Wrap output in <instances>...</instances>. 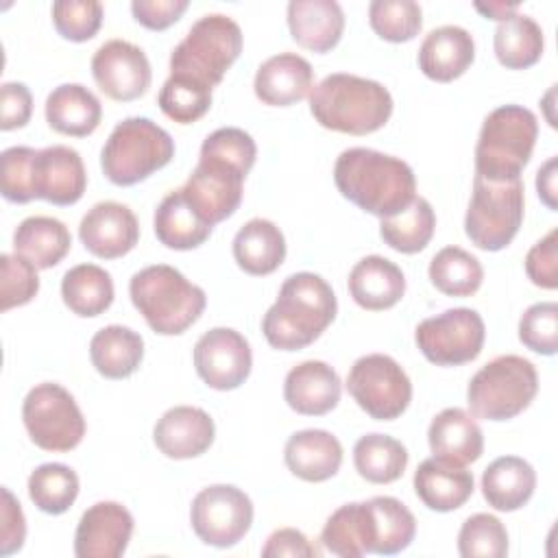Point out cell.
Returning a JSON list of instances; mask_svg holds the SVG:
<instances>
[{
  "label": "cell",
  "mask_w": 558,
  "mask_h": 558,
  "mask_svg": "<svg viewBox=\"0 0 558 558\" xmlns=\"http://www.w3.org/2000/svg\"><path fill=\"white\" fill-rule=\"evenodd\" d=\"M333 181L347 201L377 218L397 216L416 198L412 168L399 157L364 146L338 155Z\"/></svg>",
  "instance_id": "1"
},
{
  "label": "cell",
  "mask_w": 558,
  "mask_h": 558,
  "mask_svg": "<svg viewBox=\"0 0 558 558\" xmlns=\"http://www.w3.org/2000/svg\"><path fill=\"white\" fill-rule=\"evenodd\" d=\"M336 312V294L320 275L294 272L281 283L277 301L266 310L262 331L272 349L299 351L323 336Z\"/></svg>",
  "instance_id": "2"
},
{
  "label": "cell",
  "mask_w": 558,
  "mask_h": 558,
  "mask_svg": "<svg viewBox=\"0 0 558 558\" xmlns=\"http://www.w3.org/2000/svg\"><path fill=\"white\" fill-rule=\"evenodd\" d=\"M390 92L371 78L336 72L310 92V113L329 131L368 135L379 131L392 116Z\"/></svg>",
  "instance_id": "3"
},
{
  "label": "cell",
  "mask_w": 558,
  "mask_h": 558,
  "mask_svg": "<svg viewBox=\"0 0 558 558\" xmlns=\"http://www.w3.org/2000/svg\"><path fill=\"white\" fill-rule=\"evenodd\" d=\"M129 294L135 310L159 336L183 333L201 318L207 305L205 290L168 264L137 270L129 281Z\"/></svg>",
  "instance_id": "4"
},
{
  "label": "cell",
  "mask_w": 558,
  "mask_h": 558,
  "mask_svg": "<svg viewBox=\"0 0 558 558\" xmlns=\"http://www.w3.org/2000/svg\"><path fill=\"white\" fill-rule=\"evenodd\" d=\"M538 137L536 116L521 105L493 109L475 144V174L486 181L521 179Z\"/></svg>",
  "instance_id": "5"
},
{
  "label": "cell",
  "mask_w": 558,
  "mask_h": 558,
  "mask_svg": "<svg viewBox=\"0 0 558 558\" xmlns=\"http://www.w3.org/2000/svg\"><path fill=\"white\" fill-rule=\"evenodd\" d=\"M240 24L222 13L198 17L170 54V74L216 87L242 52Z\"/></svg>",
  "instance_id": "6"
},
{
  "label": "cell",
  "mask_w": 558,
  "mask_h": 558,
  "mask_svg": "<svg viewBox=\"0 0 558 558\" xmlns=\"http://www.w3.org/2000/svg\"><path fill=\"white\" fill-rule=\"evenodd\" d=\"M172 157L174 142L166 129L148 118H126L107 137L100 168L113 185L129 187L168 166Z\"/></svg>",
  "instance_id": "7"
},
{
  "label": "cell",
  "mask_w": 558,
  "mask_h": 558,
  "mask_svg": "<svg viewBox=\"0 0 558 558\" xmlns=\"http://www.w3.org/2000/svg\"><path fill=\"white\" fill-rule=\"evenodd\" d=\"M538 392V375L521 355H499L484 364L469 381L466 403L471 414L484 421H510L519 416Z\"/></svg>",
  "instance_id": "8"
},
{
  "label": "cell",
  "mask_w": 558,
  "mask_h": 558,
  "mask_svg": "<svg viewBox=\"0 0 558 558\" xmlns=\"http://www.w3.org/2000/svg\"><path fill=\"white\" fill-rule=\"evenodd\" d=\"M523 181H486L480 174L473 179V194L464 216L466 238L482 251L506 248L523 222Z\"/></svg>",
  "instance_id": "9"
},
{
  "label": "cell",
  "mask_w": 558,
  "mask_h": 558,
  "mask_svg": "<svg viewBox=\"0 0 558 558\" xmlns=\"http://www.w3.org/2000/svg\"><path fill=\"white\" fill-rule=\"evenodd\" d=\"M22 421L28 438L44 451H72L85 436V418L78 403L63 386L52 381L28 390L22 403Z\"/></svg>",
  "instance_id": "10"
},
{
  "label": "cell",
  "mask_w": 558,
  "mask_h": 558,
  "mask_svg": "<svg viewBox=\"0 0 558 558\" xmlns=\"http://www.w3.org/2000/svg\"><path fill=\"white\" fill-rule=\"evenodd\" d=\"M347 390L375 421L399 418L412 401V381L408 373L397 360L384 353L357 357L347 375Z\"/></svg>",
  "instance_id": "11"
},
{
  "label": "cell",
  "mask_w": 558,
  "mask_h": 558,
  "mask_svg": "<svg viewBox=\"0 0 558 558\" xmlns=\"http://www.w3.org/2000/svg\"><path fill=\"white\" fill-rule=\"evenodd\" d=\"M486 327L471 307H451L416 325L414 342L427 362L436 366H462L473 362L484 347Z\"/></svg>",
  "instance_id": "12"
},
{
  "label": "cell",
  "mask_w": 558,
  "mask_h": 558,
  "mask_svg": "<svg viewBox=\"0 0 558 558\" xmlns=\"http://www.w3.org/2000/svg\"><path fill=\"white\" fill-rule=\"evenodd\" d=\"M190 523L205 545L220 549L233 547L253 525V501L238 486H207L192 499Z\"/></svg>",
  "instance_id": "13"
},
{
  "label": "cell",
  "mask_w": 558,
  "mask_h": 558,
  "mask_svg": "<svg viewBox=\"0 0 558 558\" xmlns=\"http://www.w3.org/2000/svg\"><path fill=\"white\" fill-rule=\"evenodd\" d=\"M194 366L209 388L235 390L251 375L253 353L248 340L231 327H214L196 340Z\"/></svg>",
  "instance_id": "14"
},
{
  "label": "cell",
  "mask_w": 558,
  "mask_h": 558,
  "mask_svg": "<svg viewBox=\"0 0 558 558\" xmlns=\"http://www.w3.org/2000/svg\"><path fill=\"white\" fill-rule=\"evenodd\" d=\"M244 174L222 161L198 157V166L181 187L194 214L209 227L235 214L244 194Z\"/></svg>",
  "instance_id": "15"
},
{
  "label": "cell",
  "mask_w": 558,
  "mask_h": 558,
  "mask_svg": "<svg viewBox=\"0 0 558 558\" xmlns=\"http://www.w3.org/2000/svg\"><path fill=\"white\" fill-rule=\"evenodd\" d=\"M92 76L105 96L129 102L148 92L153 70L140 46L126 39H109L92 57Z\"/></svg>",
  "instance_id": "16"
},
{
  "label": "cell",
  "mask_w": 558,
  "mask_h": 558,
  "mask_svg": "<svg viewBox=\"0 0 558 558\" xmlns=\"http://www.w3.org/2000/svg\"><path fill=\"white\" fill-rule=\"evenodd\" d=\"M133 534V514L118 501L89 506L74 532V554L78 558H120Z\"/></svg>",
  "instance_id": "17"
},
{
  "label": "cell",
  "mask_w": 558,
  "mask_h": 558,
  "mask_svg": "<svg viewBox=\"0 0 558 558\" xmlns=\"http://www.w3.org/2000/svg\"><path fill=\"white\" fill-rule=\"evenodd\" d=\"M78 238L92 255L100 259H118L135 248L140 225L126 205L102 201L81 218Z\"/></svg>",
  "instance_id": "18"
},
{
  "label": "cell",
  "mask_w": 558,
  "mask_h": 558,
  "mask_svg": "<svg viewBox=\"0 0 558 558\" xmlns=\"http://www.w3.org/2000/svg\"><path fill=\"white\" fill-rule=\"evenodd\" d=\"M87 187V172L81 155L63 144L37 150L33 166L35 198L68 207L81 201Z\"/></svg>",
  "instance_id": "19"
},
{
  "label": "cell",
  "mask_w": 558,
  "mask_h": 558,
  "mask_svg": "<svg viewBox=\"0 0 558 558\" xmlns=\"http://www.w3.org/2000/svg\"><path fill=\"white\" fill-rule=\"evenodd\" d=\"M216 436L214 418L194 405H174L155 423L153 440L157 449L172 460L203 456Z\"/></svg>",
  "instance_id": "20"
},
{
  "label": "cell",
  "mask_w": 558,
  "mask_h": 558,
  "mask_svg": "<svg viewBox=\"0 0 558 558\" xmlns=\"http://www.w3.org/2000/svg\"><path fill=\"white\" fill-rule=\"evenodd\" d=\"M342 395L338 373L323 360H305L292 366L283 381L286 403L303 416H323L331 412Z\"/></svg>",
  "instance_id": "21"
},
{
  "label": "cell",
  "mask_w": 558,
  "mask_h": 558,
  "mask_svg": "<svg viewBox=\"0 0 558 558\" xmlns=\"http://www.w3.org/2000/svg\"><path fill=\"white\" fill-rule=\"evenodd\" d=\"M475 59L473 35L456 24H445L425 35L418 48L421 72L436 83L460 78Z\"/></svg>",
  "instance_id": "22"
},
{
  "label": "cell",
  "mask_w": 558,
  "mask_h": 558,
  "mask_svg": "<svg viewBox=\"0 0 558 558\" xmlns=\"http://www.w3.org/2000/svg\"><path fill=\"white\" fill-rule=\"evenodd\" d=\"M314 85L310 61L296 52H279L268 57L255 72V96L270 107H290L303 100Z\"/></svg>",
  "instance_id": "23"
},
{
  "label": "cell",
  "mask_w": 558,
  "mask_h": 558,
  "mask_svg": "<svg viewBox=\"0 0 558 558\" xmlns=\"http://www.w3.org/2000/svg\"><path fill=\"white\" fill-rule=\"evenodd\" d=\"M283 462L303 482H327L340 471L342 445L327 429H301L288 438Z\"/></svg>",
  "instance_id": "24"
},
{
  "label": "cell",
  "mask_w": 558,
  "mask_h": 558,
  "mask_svg": "<svg viewBox=\"0 0 558 558\" xmlns=\"http://www.w3.org/2000/svg\"><path fill=\"white\" fill-rule=\"evenodd\" d=\"M427 442L434 458L466 466L480 460L484 451V434L477 421L462 408H445L427 429Z\"/></svg>",
  "instance_id": "25"
},
{
  "label": "cell",
  "mask_w": 558,
  "mask_h": 558,
  "mask_svg": "<svg viewBox=\"0 0 558 558\" xmlns=\"http://www.w3.org/2000/svg\"><path fill=\"white\" fill-rule=\"evenodd\" d=\"M349 294L362 310H390L405 294L403 270L388 257L366 255L349 272Z\"/></svg>",
  "instance_id": "26"
},
{
  "label": "cell",
  "mask_w": 558,
  "mask_h": 558,
  "mask_svg": "<svg viewBox=\"0 0 558 558\" xmlns=\"http://www.w3.org/2000/svg\"><path fill=\"white\" fill-rule=\"evenodd\" d=\"M288 28L299 46L323 54L338 46L344 31V11L336 0H292L288 4Z\"/></svg>",
  "instance_id": "27"
},
{
  "label": "cell",
  "mask_w": 558,
  "mask_h": 558,
  "mask_svg": "<svg viewBox=\"0 0 558 558\" xmlns=\"http://www.w3.org/2000/svg\"><path fill=\"white\" fill-rule=\"evenodd\" d=\"M414 493L429 510L451 512L473 495V473L432 456L414 471Z\"/></svg>",
  "instance_id": "28"
},
{
  "label": "cell",
  "mask_w": 558,
  "mask_h": 558,
  "mask_svg": "<svg viewBox=\"0 0 558 558\" xmlns=\"http://www.w3.org/2000/svg\"><path fill=\"white\" fill-rule=\"evenodd\" d=\"M44 111L48 126L70 137L92 135L102 118L100 100L81 83H63L54 87L46 98Z\"/></svg>",
  "instance_id": "29"
},
{
  "label": "cell",
  "mask_w": 558,
  "mask_h": 558,
  "mask_svg": "<svg viewBox=\"0 0 558 558\" xmlns=\"http://www.w3.org/2000/svg\"><path fill=\"white\" fill-rule=\"evenodd\" d=\"M536 488L534 466L519 456H501L482 473V495L490 508L514 512L523 508Z\"/></svg>",
  "instance_id": "30"
},
{
  "label": "cell",
  "mask_w": 558,
  "mask_h": 558,
  "mask_svg": "<svg viewBox=\"0 0 558 558\" xmlns=\"http://www.w3.org/2000/svg\"><path fill=\"white\" fill-rule=\"evenodd\" d=\"M235 264L255 277L275 272L286 259V238L281 229L266 218H251L233 238Z\"/></svg>",
  "instance_id": "31"
},
{
  "label": "cell",
  "mask_w": 558,
  "mask_h": 558,
  "mask_svg": "<svg viewBox=\"0 0 558 558\" xmlns=\"http://www.w3.org/2000/svg\"><path fill=\"white\" fill-rule=\"evenodd\" d=\"M371 554L395 556L410 547L416 534V519L397 497L377 495L366 501Z\"/></svg>",
  "instance_id": "32"
},
{
  "label": "cell",
  "mask_w": 558,
  "mask_h": 558,
  "mask_svg": "<svg viewBox=\"0 0 558 558\" xmlns=\"http://www.w3.org/2000/svg\"><path fill=\"white\" fill-rule=\"evenodd\" d=\"M94 368L107 379L131 377L144 360V338L124 325H107L89 340Z\"/></svg>",
  "instance_id": "33"
},
{
  "label": "cell",
  "mask_w": 558,
  "mask_h": 558,
  "mask_svg": "<svg viewBox=\"0 0 558 558\" xmlns=\"http://www.w3.org/2000/svg\"><path fill=\"white\" fill-rule=\"evenodd\" d=\"M153 227L157 240L172 251H192L201 246L214 229L194 214L181 187L161 198L155 209Z\"/></svg>",
  "instance_id": "34"
},
{
  "label": "cell",
  "mask_w": 558,
  "mask_h": 558,
  "mask_svg": "<svg viewBox=\"0 0 558 558\" xmlns=\"http://www.w3.org/2000/svg\"><path fill=\"white\" fill-rule=\"evenodd\" d=\"M72 235L68 227L50 216H28L13 233L15 253L31 259L37 268L57 266L70 251Z\"/></svg>",
  "instance_id": "35"
},
{
  "label": "cell",
  "mask_w": 558,
  "mask_h": 558,
  "mask_svg": "<svg viewBox=\"0 0 558 558\" xmlns=\"http://www.w3.org/2000/svg\"><path fill=\"white\" fill-rule=\"evenodd\" d=\"M113 279L96 264L72 266L61 279V299L65 307L83 318L105 314L113 303Z\"/></svg>",
  "instance_id": "36"
},
{
  "label": "cell",
  "mask_w": 558,
  "mask_h": 558,
  "mask_svg": "<svg viewBox=\"0 0 558 558\" xmlns=\"http://www.w3.org/2000/svg\"><path fill=\"white\" fill-rule=\"evenodd\" d=\"M493 48L497 61L508 70H525L543 57L545 37L534 17L525 13H512L497 24Z\"/></svg>",
  "instance_id": "37"
},
{
  "label": "cell",
  "mask_w": 558,
  "mask_h": 558,
  "mask_svg": "<svg viewBox=\"0 0 558 558\" xmlns=\"http://www.w3.org/2000/svg\"><path fill=\"white\" fill-rule=\"evenodd\" d=\"M353 464L371 484L397 482L408 466V449L386 434H366L353 447Z\"/></svg>",
  "instance_id": "38"
},
{
  "label": "cell",
  "mask_w": 558,
  "mask_h": 558,
  "mask_svg": "<svg viewBox=\"0 0 558 558\" xmlns=\"http://www.w3.org/2000/svg\"><path fill=\"white\" fill-rule=\"evenodd\" d=\"M436 229V214L427 198L416 196L403 211L390 218H381L379 235L392 251L412 255L423 251Z\"/></svg>",
  "instance_id": "39"
},
{
  "label": "cell",
  "mask_w": 558,
  "mask_h": 558,
  "mask_svg": "<svg viewBox=\"0 0 558 558\" xmlns=\"http://www.w3.org/2000/svg\"><path fill=\"white\" fill-rule=\"evenodd\" d=\"M429 281L447 296H471L484 281V268L475 255L460 246L440 248L429 262Z\"/></svg>",
  "instance_id": "40"
},
{
  "label": "cell",
  "mask_w": 558,
  "mask_h": 558,
  "mask_svg": "<svg viewBox=\"0 0 558 558\" xmlns=\"http://www.w3.org/2000/svg\"><path fill=\"white\" fill-rule=\"evenodd\" d=\"M78 475L61 462L39 464L28 475V497L46 514H63L78 497Z\"/></svg>",
  "instance_id": "41"
},
{
  "label": "cell",
  "mask_w": 558,
  "mask_h": 558,
  "mask_svg": "<svg viewBox=\"0 0 558 558\" xmlns=\"http://www.w3.org/2000/svg\"><path fill=\"white\" fill-rule=\"evenodd\" d=\"M323 547L340 558H360L368 554L366 506L364 501H351L331 512L320 532Z\"/></svg>",
  "instance_id": "42"
},
{
  "label": "cell",
  "mask_w": 558,
  "mask_h": 558,
  "mask_svg": "<svg viewBox=\"0 0 558 558\" xmlns=\"http://www.w3.org/2000/svg\"><path fill=\"white\" fill-rule=\"evenodd\" d=\"M159 109L177 124L201 120L211 107V87L185 76H168L157 96Z\"/></svg>",
  "instance_id": "43"
},
{
  "label": "cell",
  "mask_w": 558,
  "mask_h": 558,
  "mask_svg": "<svg viewBox=\"0 0 558 558\" xmlns=\"http://www.w3.org/2000/svg\"><path fill=\"white\" fill-rule=\"evenodd\" d=\"M371 28L386 41L403 44L423 28V11L414 0H373L368 4Z\"/></svg>",
  "instance_id": "44"
},
{
  "label": "cell",
  "mask_w": 558,
  "mask_h": 558,
  "mask_svg": "<svg viewBox=\"0 0 558 558\" xmlns=\"http://www.w3.org/2000/svg\"><path fill=\"white\" fill-rule=\"evenodd\" d=\"M458 551L462 558H504L508 554L506 525L488 512L471 514L458 532Z\"/></svg>",
  "instance_id": "45"
},
{
  "label": "cell",
  "mask_w": 558,
  "mask_h": 558,
  "mask_svg": "<svg viewBox=\"0 0 558 558\" xmlns=\"http://www.w3.org/2000/svg\"><path fill=\"white\" fill-rule=\"evenodd\" d=\"M201 157L222 161V163L240 170L246 177L251 172V168L255 166L257 146H255V140L246 131H242L238 126H222L203 140Z\"/></svg>",
  "instance_id": "46"
},
{
  "label": "cell",
  "mask_w": 558,
  "mask_h": 558,
  "mask_svg": "<svg viewBox=\"0 0 558 558\" xmlns=\"http://www.w3.org/2000/svg\"><path fill=\"white\" fill-rule=\"evenodd\" d=\"M0 310L9 312L31 303L39 292L37 266L20 253H2L0 257Z\"/></svg>",
  "instance_id": "47"
},
{
  "label": "cell",
  "mask_w": 558,
  "mask_h": 558,
  "mask_svg": "<svg viewBox=\"0 0 558 558\" xmlns=\"http://www.w3.org/2000/svg\"><path fill=\"white\" fill-rule=\"evenodd\" d=\"M37 150L31 146H11L0 155V192L9 203H31L33 190V166Z\"/></svg>",
  "instance_id": "48"
},
{
  "label": "cell",
  "mask_w": 558,
  "mask_h": 558,
  "mask_svg": "<svg viewBox=\"0 0 558 558\" xmlns=\"http://www.w3.org/2000/svg\"><path fill=\"white\" fill-rule=\"evenodd\" d=\"M102 4L96 0H57L52 4V24L63 39L87 41L102 24Z\"/></svg>",
  "instance_id": "49"
},
{
  "label": "cell",
  "mask_w": 558,
  "mask_h": 558,
  "mask_svg": "<svg viewBox=\"0 0 558 558\" xmlns=\"http://www.w3.org/2000/svg\"><path fill=\"white\" fill-rule=\"evenodd\" d=\"M519 340L534 353L554 355L558 351V305L554 301L530 305L519 318Z\"/></svg>",
  "instance_id": "50"
},
{
  "label": "cell",
  "mask_w": 558,
  "mask_h": 558,
  "mask_svg": "<svg viewBox=\"0 0 558 558\" xmlns=\"http://www.w3.org/2000/svg\"><path fill=\"white\" fill-rule=\"evenodd\" d=\"M527 279L545 290L558 288V231L551 229L525 255Z\"/></svg>",
  "instance_id": "51"
},
{
  "label": "cell",
  "mask_w": 558,
  "mask_h": 558,
  "mask_svg": "<svg viewBox=\"0 0 558 558\" xmlns=\"http://www.w3.org/2000/svg\"><path fill=\"white\" fill-rule=\"evenodd\" d=\"M33 113V96L24 83L9 81L0 87V129L13 131L28 124Z\"/></svg>",
  "instance_id": "52"
},
{
  "label": "cell",
  "mask_w": 558,
  "mask_h": 558,
  "mask_svg": "<svg viewBox=\"0 0 558 558\" xmlns=\"http://www.w3.org/2000/svg\"><path fill=\"white\" fill-rule=\"evenodd\" d=\"M187 7V0H133L131 13L142 26L150 31H166L168 26L179 22Z\"/></svg>",
  "instance_id": "53"
},
{
  "label": "cell",
  "mask_w": 558,
  "mask_h": 558,
  "mask_svg": "<svg viewBox=\"0 0 558 558\" xmlns=\"http://www.w3.org/2000/svg\"><path fill=\"white\" fill-rule=\"evenodd\" d=\"M2 525H0V554L11 556L22 549L26 538V519L20 501L9 488H2Z\"/></svg>",
  "instance_id": "54"
},
{
  "label": "cell",
  "mask_w": 558,
  "mask_h": 558,
  "mask_svg": "<svg viewBox=\"0 0 558 558\" xmlns=\"http://www.w3.org/2000/svg\"><path fill=\"white\" fill-rule=\"evenodd\" d=\"M316 547L307 541V536L301 530L294 527H279L275 530L268 538L266 545L262 547L264 558H281V556H292V558H310L316 556Z\"/></svg>",
  "instance_id": "55"
},
{
  "label": "cell",
  "mask_w": 558,
  "mask_h": 558,
  "mask_svg": "<svg viewBox=\"0 0 558 558\" xmlns=\"http://www.w3.org/2000/svg\"><path fill=\"white\" fill-rule=\"evenodd\" d=\"M556 174H558V159L556 157H549L536 172V192H538V198L551 209L556 211L558 209V203H556Z\"/></svg>",
  "instance_id": "56"
},
{
  "label": "cell",
  "mask_w": 558,
  "mask_h": 558,
  "mask_svg": "<svg viewBox=\"0 0 558 558\" xmlns=\"http://www.w3.org/2000/svg\"><path fill=\"white\" fill-rule=\"evenodd\" d=\"M486 20H497V22H504L506 17H510L512 13L519 11V2H475L473 4Z\"/></svg>",
  "instance_id": "57"
}]
</instances>
